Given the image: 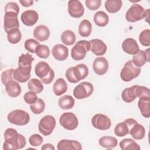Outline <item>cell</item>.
Wrapping results in <instances>:
<instances>
[{"mask_svg":"<svg viewBox=\"0 0 150 150\" xmlns=\"http://www.w3.org/2000/svg\"><path fill=\"white\" fill-rule=\"evenodd\" d=\"M45 101L42 98H38L35 103L30 105V109L33 114H40L45 110Z\"/></svg>","mask_w":150,"mask_h":150,"instance_id":"38","label":"cell"},{"mask_svg":"<svg viewBox=\"0 0 150 150\" xmlns=\"http://www.w3.org/2000/svg\"><path fill=\"white\" fill-rule=\"evenodd\" d=\"M36 93L33 91H28L23 96V99L25 103L29 104H32L36 102L38 99Z\"/></svg>","mask_w":150,"mask_h":150,"instance_id":"46","label":"cell"},{"mask_svg":"<svg viewBox=\"0 0 150 150\" xmlns=\"http://www.w3.org/2000/svg\"><path fill=\"white\" fill-rule=\"evenodd\" d=\"M141 68L136 66L131 60L127 61L120 72V77L122 81L128 82L138 77Z\"/></svg>","mask_w":150,"mask_h":150,"instance_id":"4","label":"cell"},{"mask_svg":"<svg viewBox=\"0 0 150 150\" xmlns=\"http://www.w3.org/2000/svg\"><path fill=\"white\" fill-rule=\"evenodd\" d=\"M94 71L99 76L105 74L108 69V62L104 57H97L93 63Z\"/></svg>","mask_w":150,"mask_h":150,"instance_id":"15","label":"cell"},{"mask_svg":"<svg viewBox=\"0 0 150 150\" xmlns=\"http://www.w3.org/2000/svg\"><path fill=\"white\" fill-rule=\"evenodd\" d=\"M60 125L64 129L69 131L75 129L79 125L77 116L73 112H67L62 114L59 118Z\"/></svg>","mask_w":150,"mask_h":150,"instance_id":"10","label":"cell"},{"mask_svg":"<svg viewBox=\"0 0 150 150\" xmlns=\"http://www.w3.org/2000/svg\"><path fill=\"white\" fill-rule=\"evenodd\" d=\"M94 90L93 84L88 81L80 83L73 90V96L77 100H82L90 96Z\"/></svg>","mask_w":150,"mask_h":150,"instance_id":"9","label":"cell"},{"mask_svg":"<svg viewBox=\"0 0 150 150\" xmlns=\"http://www.w3.org/2000/svg\"><path fill=\"white\" fill-rule=\"evenodd\" d=\"M49 47L45 45H39L36 49L35 53L40 58L46 59L50 55Z\"/></svg>","mask_w":150,"mask_h":150,"instance_id":"40","label":"cell"},{"mask_svg":"<svg viewBox=\"0 0 150 150\" xmlns=\"http://www.w3.org/2000/svg\"><path fill=\"white\" fill-rule=\"evenodd\" d=\"M35 73L43 83L49 84L52 83L54 77V70L46 62L38 63L35 67Z\"/></svg>","mask_w":150,"mask_h":150,"instance_id":"3","label":"cell"},{"mask_svg":"<svg viewBox=\"0 0 150 150\" xmlns=\"http://www.w3.org/2000/svg\"><path fill=\"white\" fill-rule=\"evenodd\" d=\"M74 100L70 95H65L61 97L58 100V104L60 108L63 110H69L72 108L74 105Z\"/></svg>","mask_w":150,"mask_h":150,"instance_id":"30","label":"cell"},{"mask_svg":"<svg viewBox=\"0 0 150 150\" xmlns=\"http://www.w3.org/2000/svg\"><path fill=\"white\" fill-rule=\"evenodd\" d=\"M19 2L24 7H29L33 4V1L32 0H20Z\"/></svg>","mask_w":150,"mask_h":150,"instance_id":"49","label":"cell"},{"mask_svg":"<svg viewBox=\"0 0 150 150\" xmlns=\"http://www.w3.org/2000/svg\"><path fill=\"white\" fill-rule=\"evenodd\" d=\"M32 66L18 67L13 70V79L19 83H25L30 77Z\"/></svg>","mask_w":150,"mask_h":150,"instance_id":"14","label":"cell"},{"mask_svg":"<svg viewBox=\"0 0 150 150\" xmlns=\"http://www.w3.org/2000/svg\"><path fill=\"white\" fill-rule=\"evenodd\" d=\"M7 120L12 124L22 126L29 123L30 115L26 111L17 109L12 111L8 114Z\"/></svg>","mask_w":150,"mask_h":150,"instance_id":"5","label":"cell"},{"mask_svg":"<svg viewBox=\"0 0 150 150\" xmlns=\"http://www.w3.org/2000/svg\"><path fill=\"white\" fill-rule=\"evenodd\" d=\"M92 31V25L87 19L81 21L79 25V33L82 37H88Z\"/></svg>","mask_w":150,"mask_h":150,"instance_id":"29","label":"cell"},{"mask_svg":"<svg viewBox=\"0 0 150 150\" xmlns=\"http://www.w3.org/2000/svg\"><path fill=\"white\" fill-rule=\"evenodd\" d=\"M122 5L121 0H107L105 2V8L110 13H114L120 11Z\"/></svg>","mask_w":150,"mask_h":150,"instance_id":"32","label":"cell"},{"mask_svg":"<svg viewBox=\"0 0 150 150\" xmlns=\"http://www.w3.org/2000/svg\"><path fill=\"white\" fill-rule=\"evenodd\" d=\"M43 140L42 137L37 134L32 135L29 138V142L32 146H38L40 145L43 141Z\"/></svg>","mask_w":150,"mask_h":150,"instance_id":"45","label":"cell"},{"mask_svg":"<svg viewBox=\"0 0 150 150\" xmlns=\"http://www.w3.org/2000/svg\"><path fill=\"white\" fill-rule=\"evenodd\" d=\"M122 49L123 51L129 54L134 55L139 51V47L133 38H127L122 43Z\"/></svg>","mask_w":150,"mask_h":150,"instance_id":"19","label":"cell"},{"mask_svg":"<svg viewBox=\"0 0 150 150\" xmlns=\"http://www.w3.org/2000/svg\"><path fill=\"white\" fill-rule=\"evenodd\" d=\"M22 22L26 26H32L39 20V15L34 10H27L22 12L21 16Z\"/></svg>","mask_w":150,"mask_h":150,"instance_id":"16","label":"cell"},{"mask_svg":"<svg viewBox=\"0 0 150 150\" xmlns=\"http://www.w3.org/2000/svg\"><path fill=\"white\" fill-rule=\"evenodd\" d=\"M139 40L141 44L146 47L150 46V30L148 29L143 30L139 35Z\"/></svg>","mask_w":150,"mask_h":150,"instance_id":"41","label":"cell"},{"mask_svg":"<svg viewBox=\"0 0 150 150\" xmlns=\"http://www.w3.org/2000/svg\"><path fill=\"white\" fill-rule=\"evenodd\" d=\"M5 86V90L9 97L15 98L21 94V87L18 81L12 80L8 82Z\"/></svg>","mask_w":150,"mask_h":150,"instance_id":"23","label":"cell"},{"mask_svg":"<svg viewBox=\"0 0 150 150\" xmlns=\"http://www.w3.org/2000/svg\"><path fill=\"white\" fill-rule=\"evenodd\" d=\"M50 30L44 25L37 26L33 30V37L40 42L47 40L50 36Z\"/></svg>","mask_w":150,"mask_h":150,"instance_id":"22","label":"cell"},{"mask_svg":"<svg viewBox=\"0 0 150 150\" xmlns=\"http://www.w3.org/2000/svg\"><path fill=\"white\" fill-rule=\"evenodd\" d=\"M28 89L36 94H39L43 90V85L40 80L37 79H32L28 83Z\"/></svg>","mask_w":150,"mask_h":150,"instance_id":"35","label":"cell"},{"mask_svg":"<svg viewBox=\"0 0 150 150\" xmlns=\"http://www.w3.org/2000/svg\"><path fill=\"white\" fill-rule=\"evenodd\" d=\"M149 49L146 50H139V51L132 56V62L137 67H141L145 64L146 62H149Z\"/></svg>","mask_w":150,"mask_h":150,"instance_id":"18","label":"cell"},{"mask_svg":"<svg viewBox=\"0 0 150 150\" xmlns=\"http://www.w3.org/2000/svg\"><path fill=\"white\" fill-rule=\"evenodd\" d=\"M22 38V34L20 30L13 29L7 33L8 41L11 44H17L20 42Z\"/></svg>","mask_w":150,"mask_h":150,"instance_id":"36","label":"cell"},{"mask_svg":"<svg viewBox=\"0 0 150 150\" xmlns=\"http://www.w3.org/2000/svg\"><path fill=\"white\" fill-rule=\"evenodd\" d=\"M120 147L122 150H139V145L132 139L125 138L120 142Z\"/></svg>","mask_w":150,"mask_h":150,"instance_id":"33","label":"cell"},{"mask_svg":"<svg viewBox=\"0 0 150 150\" xmlns=\"http://www.w3.org/2000/svg\"><path fill=\"white\" fill-rule=\"evenodd\" d=\"M135 91L137 97H150L149 89L146 87L135 85Z\"/></svg>","mask_w":150,"mask_h":150,"instance_id":"42","label":"cell"},{"mask_svg":"<svg viewBox=\"0 0 150 150\" xmlns=\"http://www.w3.org/2000/svg\"><path fill=\"white\" fill-rule=\"evenodd\" d=\"M121 98L124 102L127 103L134 101L137 98L135 91V85L124 89L121 93Z\"/></svg>","mask_w":150,"mask_h":150,"instance_id":"31","label":"cell"},{"mask_svg":"<svg viewBox=\"0 0 150 150\" xmlns=\"http://www.w3.org/2000/svg\"><path fill=\"white\" fill-rule=\"evenodd\" d=\"M52 54L54 58L59 61L65 60L69 55V50L67 47L62 44H57L52 49Z\"/></svg>","mask_w":150,"mask_h":150,"instance_id":"21","label":"cell"},{"mask_svg":"<svg viewBox=\"0 0 150 150\" xmlns=\"http://www.w3.org/2000/svg\"><path fill=\"white\" fill-rule=\"evenodd\" d=\"M40 45L36 40L33 39H28L25 42L24 46L25 49L31 53H35L36 47Z\"/></svg>","mask_w":150,"mask_h":150,"instance_id":"43","label":"cell"},{"mask_svg":"<svg viewBox=\"0 0 150 150\" xmlns=\"http://www.w3.org/2000/svg\"><path fill=\"white\" fill-rule=\"evenodd\" d=\"M34 60H35L34 57H33V56L29 53H26L25 54H22L19 57L18 67L32 66V62Z\"/></svg>","mask_w":150,"mask_h":150,"instance_id":"37","label":"cell"},{"mask_svg":"<svg viewBox=\"0 0 150 150\" xmlns=\"http://www.w3.org/2000/svg\"><path fill=\"white\" fill-rule=\"evenodd\" d=\"M114 133L119 137L125 136L129 134V127L127 124L124 121L117 124L114 128Z\"/></svg>","mask_w":150,"mask_h":150,"instance_id":"39","label":"cell"},{"mask_svg":"<svg viewBox=\"0 0 150 150\" xmlns=\"http://www.w3.org/2000/svg\"><path fill=\"white\" fill-rule=\"evenodd\" d=\"M147 10L138 4H133L127 11L125 14V19L129 22H135L142 20L146 17Z\"/></svg>","mask_w":150,"mask_h":150,"instance_id":"7","label":"cell"},{"mask_svg":"<svg viewBox=\"0 0 150 150\" xmlns=\"http://www.w3.org/2000/svg\"><path fill=\"white\" fill-rule=\"evenodd\" d=\"M41 149L42 150H47V149H50V150H54L55 148L54 147V146L49 143L47 144H44L42 147H41Z\"/></svg>","mask_w":150,"mask_h":150,"instance_id":"50","label":"cell"},{"mask_svg":"<svg viewBox=\"0 0 150 150\" xmlns=\"http://www.w3.org/2000/svg\"><path fill=\"white\" fill-rule=\"evenodd\" d=\"M98 143L103 148L106 149H112L117 146L118 141L115 137L111 136H104L99 139Z\"/></svg>","mask_w":150,"mask_h":150,"instance_id":"27","label":"cell"},{"mask_svg":"<svg viewBox=\"0 0 150 150\" xmlns=\"http://www.w3.org/2000/svg\"><path fill=\"white\" fill-rule=\"evenodd\" d=\"M84 12V8L81 2L78 0H70L68 2V12L73 18H81Z\"/></svg>","mask_w":150,"mask_h":150,"instance_id":"13","label":"cell"},{"mask_svg":"<svg viewBox=\"0 0 150 150\" xmlns=\"http://www.w3.org/2000/svg\"><path fill=\"white\" fill-rule=\"evenodd\" d=\"M91 47V52L97 56H100L104 55L107 49L106 44L103 42L101 39H91L90 41Z\"/></svg>","mask_w":150,"mask_h":150,"instance_id":"17","label":"cell"},{"mask_svg":"<svg viewBox=\"0 0 150 150\" xmlns=\"http://www.w3.org/2000/svg\"><path fill=\"white\" fill-rule=\"evenodd\" d=\"M56 127V120L54 117L47 115L43 117L38 124L39 132L45 136L50 135Z\"/></svg>","mask_w":150,"mask_h":150,"instance_id":"8","label":"cell"},{"mask_svg":"<svg viewBox=\"0 0 150 150\" xmlns=\"http://www.w3.org/2000/svg\"><path fill=\"white\" fill-rule=\"evenodd\" d=\"M18 15L17 13L13 12L5 13L4 18V28L6 33H8L13 29H17L19 27Z\"/></svg>","mask_w":150,"mask_h":150,"instance_id":"12","label":"cell"},{"mask_svg":"<svg viewBox=\"0 0 150 150\" xmlns=\"http://www.w3.org/2000/svg\"><path fill=\"white\" fill-rule=\"evenodd\" d=\"M93 20L96 25L100 27H103L108 24L109 17L105 12L99 11L94 14Z\"/></svg>","mask_w":150,"mask_h":150,"instance_id":"28","label":"cell"},{"mask_svg":"<svg viewBox=\"0 0 150 150\" xmlns=\"http://www.w3.org/2000/svg\"><path fill=\"white\" fill-rule=\"evenodd\" d=\"M91 124L95 128L103 131L108 129L111 127V121L106 115L97 114L92 117Z\"/></svg>","mask_w":150,"mask_h":150,"instance_id":"11","label":"cell"},{"mask_svg":"<svg viewBox=\"0 0 150 150\" xmlns=\"http://www.w3.org/2000/svg\"><path fill=\"white\" fill-rule=\"evenodd\" d=\"M87 8L91 11H95L98 9L101 4V0H86L85 1Z\"/></svg>","mask_w":150,"mask_h":150,"instance_id":"47","label":"cell"},{"mask_svg":"<svg viewBox=\"0 0 150 150\" xmlns=\"http://www.w3.org/2000/svg\"><path fill=\"white\" fill-rule=\"evenodd\" d=\"M13 69H8L4 71L1 74V82L4 85H5L8 82L13 80Z\"/></svg>","mask_w":150,"mask_h":150,"instance_id":"44","label":"cell"},{"mask_svg":"<svg viewBox=\"0 0 150 150\" xmlns=\"http://www.w3.org/2000/svg\"><path fill=\"white\" fill-rule=\"evenodd\" d=\"M13 12L18 15L19 12V7L18 5L14 2H8L5 6V12Z\"/></svg>","mask_w":150,"mask_h":150,"instance_id":"48","label":"cell"},{"mask_svg":"<svg viewBox=\"0 0 150 150\" xmlns=\"http://www.w3.org/2000/svg\"><path fill=\"white\" fill-rule=\"evenodd\" d=\"M138 107L143 117L146 118L150 117V97L139 98Z\"/></svg>","mask_w":150,"mask_h":150,"instance_id":"25","label":"cell"},{"mask_svg":"<svg viewBox=\"0 0 150 150\" xmlns=\"http://www.w3.org/2000/svg\"><path fill=\"white\" fill-rule=\"evenodd\" d=\"M91 45L89 41L81 40L76 43L71 50V56L76 61L84 59L86 53L90 50Z\"/></svg>","mask_w":150,"mask_h":150,"instance_id":"6","label":"cell"},{"mask_svg":"<svg viewBox=\"0 0 150 150\" xmlns=\"http://www.w3.org/2000/svg\"><path fill=\"white\" fill-rule=\"evenodd\" d=\"M58 150H81V144L76 140L62 139L57 145Z\"/></svg>","mask_w":150,"mask_h":150,"instance_id":"20","label":"cell"},{"mask_svg":"<svg viewBox=\"0 0 150 150\" xmlns=\"http://www.w3.org/2000/svg\"><path fill=\"white\" fill-rule=\"evenodd\" d=\"M65 74L67 80L70 83H77L87 77L88 75V69L86 64L81 63L74 67L68 68Z\"/></svg>","mask_w":150,"mask_h":150,"instance_id":"2","label":"cell"},{"mask_svg":"<svg viewBox=\"0 0 150 150\" xmlns=\"http://www.w3.org/2000/svg\"><path fill=\"white\" fill-rule=\"evenodd\" d=\"M5 141L3 144L4 150H16L22 149L26 144V138L13 128H9L4 132Z\"/></svg>","mask_w":150,"mask_h":150,"instance_id":"1","label":"cell"},{"mask_svg":"<svg viewBox=\"0 0 150 150\" xmlns=\"http://www.w3.org/2000/svg\"><path fill=\"white\" fill-rule=\"evenodd\" d=\"M129 134L135 139L141 140L143 139L145 135V129L142 125L137 122L130 127Z\"/></svg>","mask_w":150,"mask_h":150,"instance_id":"24","label":"cell"},{"mask_svg":"<svg viewBox=\"0 0 150 150\" xmlns=\"http://www.w3.org/2000/svg\"><path fill=\"white\" fill-rule=\"evenodd\" d=\"M61 40L66 45H72L76 42L75 33L71 30H66L61 35Z\"/></svg>","mask_w":150,"mask_h":150,"instance_id":"34","label":"cell"},{"mask_svg":"<svg viewBox=\"0 0 150 150\" xmlns=\"http://www.w3.org/2000/svg\"><path fill=\"white\" fill-rule=\"evenodd\" d=\"M67 84L63 78H59L56 80L53 86V90L54 94L60 96L67 91Z\"/></svg>","mask_w":150,"mask_h":150,"instance_id":"26","label":"cell"}]
</instances>
